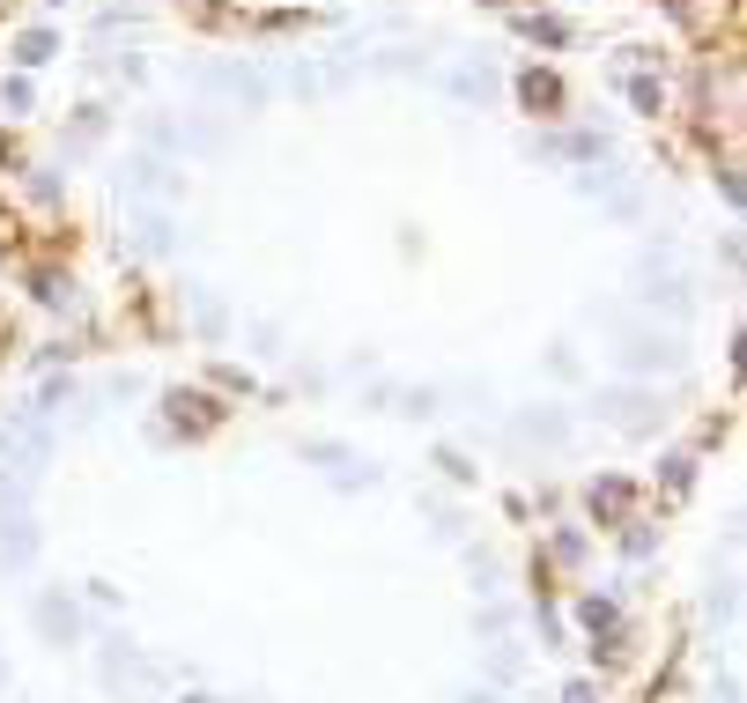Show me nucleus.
I'll return each instance as SVG.
<instances>
[{
  "mask_svg": "<svg viewBox=\"0 0 747 703\" xmlns=\"http://www.w3.org/2000/svg\"><path fill=\"white\" fill-rule=\"evenodd\" d=\"M622 503H629L622 482H600V489H592V511H622Z\"/></svg>",
  "mask_w": 747,
  "mask_h": 703,
  "instance_id": "obj_1",
  "label": "nucleus"
},
{
  "mask_svg": "<svg viewBox=\"0 0 747 703\" xmlns=\"http://www.w3.org/2000/svg\"><path fill=\"white\" fill-rule=\"evenodd\" d=\"M526 104H563V89L548 82V75H526Z\"/></svg>",
  "mask_w": 747,
  "mask_h": 703,
  "instance_id": "obj_2",
  "label": "nucleus"
},
{
  "mask_svg": "<svg viewBox=\"0 0 747 703\" xmlns=\"http://www.w3.org/2000/svg\"><path fill=\"white\" fill-rule=\"evenodd\" d=\"M497 8H503V0H497Z\"/></svg>",
  "mask_w": 747,
  "mask_h": 703,
  "instance_id": "obj_4",
  "label": "nucleus"
},
{
  "mask_svg": "<svg viewBox=\"0 0 747 703\" xmlns=\"http://www.w3.org/2000/svg\"><path fill=\"white\" fill-rule=\"evenodd\" d=\"M23 60H30V67H38V60H52V38H44V30H30V38H23Z\"/></svg>",
  "mask_w": 747,
  "mask_h": 703,
  "instance_id": "obj_3",
  "label": "nucleus"
}]
</instances>
